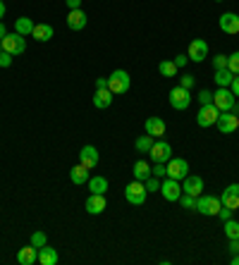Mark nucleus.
I'll use <instances>...</instances> for the list:
<instances>
[{
  "instance_id": "nucleus-35",
  "label": "nucleus",
  "mask_w": 239,
  "mask_h": 265,
  "mask_svg": "<svg viewBox=\"0 0 239 265\" xmlns=\"http://www.w3.org/2000/svg\"><path fill=\"white\" fill-rule=\"evenodd\" d=\"M143 184H146V191H158V189H160V180H158V177H153V174L143 182Z\"/></svg>"
},
{
  "instance_id": "nucleus-16",
  "label": "nucleus",
  "mask_w": 239,
  "mask_h": 265,
  "mask_svg": "<svg viewBox=\"0 0 239 265\" xmlns=\"http://www.w3.org/2000/svg\"><path fill=\"white\" fill-rule=\"evenodd\" d=\"M218 24H220V29H223L225 34H230V36L239 34V17L234 15V12H225V15L218 19Z\"/></svg>"
},
{
  "instance_id": "nucleus-14",
  "label": "nucleus",
  "mask_w": 239,
  "mask_h": 265,
  "mask_svg": "<svg viewBox=\"0 0 239 265\" xmlns=\"http://www.w3.org/2000/svg\"><path fill=\"white\" fill-rule=\"evenodd\" d=\"M220 203H223L225 208L237 211L239 208V184H230V187L225 189L223 196H220Z\"/></svg>"
},
{
  "instance_id": "nucleus-41",
  "label": "nucleus",
  "mask_w": 239,
  "mask_h": 265,
  "mask_svg": "<svg viewBox=\"0 0 239 265\" xmlns=\"http://www.w3.org/2000/svg\"><path fill=\"white\" fill-rule=\"evenodd\" d=\"M180 86H184V89H191V86H194V77H191V74H182V81H180Z\"/></svg>"
},
{
  "instance_id": "nucleus-44",
  "label": "nucleus",
  "mask_w": 239,
  "mask_h": 265,
  "mask_svg": "<svg viewBox=\"0 0 239 265\" xmlns=\"http://www.w3.org/2000/svg\"><path fill=\"white\" fill-rule=\"evenodd\" d=\"M230 89H232V94H234V96H239V74H237V77H234V79H232Z\"/></svg>"
},
{
  "instance_id": "nucleus-10",
  "label": "nucleus",
  "mask_w": 239,
  "mask_h": 265,
  "mask_svg": "<svg viewBox=\"0 0 239 265\" xmlns=\"http://www.w3.org/2000/svg\"><path fill=\"white\" fill-rule=\"evenodd\" d=\"M215 127H218L223 134H234L239 129V115H232V110L230 112H220Z\"/></svg>"
},
{
  "instance_id": "nucleus-39",
  "label": "nucleus",
  "mask_w": 239,
  "mask_h": 265,
  "mask_svg": "<svg viewBox=\"0 0 239 265\" xmlns=\"http://www.w3.org/2000/svg\"><path fill=\"white\" fill-rule=\"evenodd\" d=\"M12 57H15V55H10L3 50V53H0V67H10V65H12Z\"/></svg>"
},
{
  "instance_id": "nucleus-25",
  "label": "nucleus",
  "mask_w": 239,
  "mask_h": 265,
  "mask_svg": "<svg viewBox=\"0 0 239 265\" xmlns=\"http://www.w3.org/2000/svg\"><path fill=\"white\" fill-rule=\"evenodd\" d=\"M86 184H88V191H91V194H105V191H108V180L101 177V174H98V177H91Z\"/></svg>"
},
{
  "instance_id": "nucleus-26",
  "label": "nucleus",
  "mask_w": 239,
  "mask_h": 265,
  "mask_svg": "<svg viewBox=\"0 0 239 265\" xmlns=\"http://www.w3.org/2000/svg\"><path fill=\"white\" fill-rule=\"evenodd\" d=\"M34 26H36V24H34L32 19H29V17H19V19L15 22V32H17V34H22V36H32Z\"/></svg>"
},
{
  "instance_id": "nucleus-48",
  "label": "nucleus",
  "mask_w": 239,
  "mask_h": 265,
  "mask_svg": "<svg viewBox=\"0 0 239 265\" xmlns=\"http://www.w3.org/2000/svg\"><path fill=\"white\" fill-rule=\"evenodd\" d=\"M3 17H5V3L0 0V19H3Z\"/></svg>"
},
{
  "instance_id": "nucleus-4",
  "label": "nucleus",
  "mask_w": 239,
  "mask_h": 265,
  "mask_svg": "<svg viewBox=\"0 0 239 265\" xmlns=\"http://www.w3.org/2000/svg\"><path fill=\"white\" fill-rule=\"evenodd\" d=\"M146 196H148L146 184L139 182V180H134L132 184H127V189H125V198H127L132 205H141V203L146 201Z\"/></svg>"
},
{
  "instance_id": "nucleus-2",
  "label": "nucleus",
  "mask_w": 239,
  "mask_h": 265,
  "mask_svg": "<svg viewBox=\"0 0 239 265\" xmlns=\"http://www.w3.org/2000/svg\"><path fill=\"white\" fill-rule=\"evenodd\" d=\"M234 98H237V96L232 94V89L220 86V89L213 94V105L220 110V112H230V110L234 108Z\"/></svg>"
},
{
  "instance_id": "nucleus-29",
  "label": "nucleus",
  "mask_w": 239,
  "mask_h": 265,
  "mask_svg": "<svg viewBox=\"0 0 239 265\" xmlns=\"http://www.w3.org/2000/svg\"><path fill=\"white\" fill-rule=\"evenodd\" d=\"M232 79H234V74H232L227 67H225V70H215V81H218V86H230Z\"/></svg>"
},
{
  "instance_id": "nucleus-11",
  "label": "nucleus",
  "mask_w": 239,
  "mask_h": 265,
  "mask_svg": "<svg viewBox=\"0 0 239 265\" xmlns=\"http://www.w3.org/2000/svg\"><path fill=\"white\" fill-rule=\"evenodd\" d=\"M187 55H189L191 63H203L208 57V43L203 39H194L189 43V53Z\"/></svg>"
},
{
  "instance_id": "nucleus-28",
  "label": "nucleus",
  "mask_w": 239,
  "mask_h": 265,
  "mask_svg": "<svg viewBox=\"0 0 239 265\" xmlns=\"http://www.w3.org/2000/svg\"><path fill=\"white\" fill-rule=\"evenodd\" d=\"M153 136L151 134H143V136H139V139H136V151H139V153H148V151H151V146H153Z\"/></svg>"
},
{
  "instance_id": "nucleus-23",
  "label": "nucleus",
  "mask_w": 239,
  "mask_h": 265,
  "mask_svg": "<svg viewBox=\"0 0 239 265\" xmlns=\"http://www.w3.org/2000/svg\"><path fill=\"white\" fill-rule=\"evenodd\" d=\"M57 260H60L57 251H55V249H50L48 244L39 249V263H41V265H55Z\"/></svg>"
},
{
  "instance_id": "nucleus-21",
  "label": "nucleus",
  "mask_w": 239,
  "mask_h": 265,
  "mask_svg": "<svg viewBox=\"0 0 239 265\" xmlns=\"http://www.w3.org/2000/svg\"><path fill=\"white\" fill-rule=\"evenodd\" d=\"M91 170H86L84 165H74L70 170V180H72V184H77V187H81V184H86L88 180H91V174H88Z\"/></svg>"
},
{
  "instance_id": "nucleus-49",
  "label": "nucleus",
  "mask_w": 239,
  "mask_h": 265,
  "mask_svg": "<svg viewBox=\"0 0 239 265\" xmlns=\"http://www.w3.org/2000/svg\"><path fill=\"white\" fill-rule=\"evenodd\" d=\"M232 265H239V253H232Z\"/></svg>"
},
{
  "instance_id": "nucleus-33",
  "label": "nucleus",
  "mask_w": 239,
  "mask_h": 265,
  "mask_svg": "<svg viewBox=\"0 0 239 265\" xmlns=\"http://www.w3.org/2000/svg\"><path fill=\"white\" fill-rule=\"evenodd\" d=\"M227 70H230L232 74H239V50L227 55Z\"/></svg>"
},
{
  "instance_id": "nucleus-18",
  "label": "nucleus",
  "mask_w": 239,
  "mask_h": 265,
  "mask_svg": "<svg viewBox=\"0 0 239 265\" xmlns=\"http://www.w3.org/2000/svg\"><path fill=\"white\" fill-rule=\"evenodd\" d=\"M84 205H86V213H91V215L103 213L105 205H108V203H105V194H91L86 198V203H84Z\"/></svg>"
},
{
  "instance_id": "nucleus-43",
  "label": "nucleus",
  "mask_w": 239,
  "mask_h": 265,
  "mask_svg": "<svg viewBox=\"0 0 239 265\" xmlns=\"http://www.w3.org/2000/svg\"><path fill=\"white\" fill-rule=\"evenodd\" d=\"M70 10H81V0H65Z\"/></svg>"
},
{
  "instance_id": "nucleus-20",
  "label": "nucleus",
  "mask_w": 239,
  "mask_h": 265,
  "mask_svg": "<svg viewBox=\"0 0 239 265\" xmlns=\"http://www.w3.org/2000/svg\"><path fill=\"white\" fill-rule=\"evenodd\" d=\"M39 260V249L36 246H24V249H19V253H17V263L19 265H34Z\"/></svg>"
},
{
  "instance_id": "nucleus-27",
  "label": "nucleus",
  "mask_w": 239,
  "mask_h": 265,
  "mask_svg": "<svg viewBox=\"0 0 239 265\" xmlns=\"http://www.w3.org/2000/svg\"><path fill=\"white\" fill-rule=\"evenodd\" d=\"M148 177H151V167H148V163H143V160H136V163H134V180L146 182Z\"/></svg>"
},
{
  "instance_id": "nucleus-1",
  "label": "nucleus",
  "mask_w": 239,
  "mask_h": 265,
  "mask_svg": "<svg viewBox=\"0 0 239 265\" xmlns=\"http://www.w3.org/2000/svg\"><path fill=\"white\" fill-rule=\"evenodd\" d=\"M129 86H132V81H129V74L125 70H115L110 77H108V89L112 91V96L127 94Z\"/></svg>"
},
{
  "instance_id": "nucleus-12",
  "label": "nucleus",
  "mask_w": 239,
  "mask_h": 265,
  "mask_svg": "<svg viewBox=\"0 0 239 265\" xmlns=\"http://www.w3.org/2000/svg\"><path fill=\"white\" fill-rule=\"evenodd\" d=\"M160 194L165 196V201H180V196H182V184L177 180H170V177H167L165 182H160Z\"/></svg>"
},
{
  "instance_id": "nucleus-8",
  "label": "nucleus",
  "mask_w": 239,
  "mask_h": 265,
  "mask_svg": "<svg viewBox=\"0 0 239 265\" xmlns=\"http://www.w3.org/2000/svg\"><path fill=\"white\" fill-rule=\"evenodd\" d=\"M218 117H220V110L215 108L213 103H208V105H201L199 115H196V125L206 129V127H211V125L218 122Z\"/></svg>"
},
{
  "instance_id": "nucleus-13",
  "label": "nucleus",
  "mask_w": 239,
  "mask_h": 265,
  "mask_svg": "<svg viewBox=\"0 0 239 265\" xmlns=\"http://www.w3.org/2000/svg\"><path fill=\"white\" fill-rule=\"evenodd\" d=\"M98 160H101V156H98V151L94 149V146H84L79 153V163L86 167V170H96L98 167Z\"/></svg>"
},
{
  "instance_id": "nucleus-40",
  "label": "nucleus",
  "mask_w": 239,
  "mask_h": 265,
  "mask_svg": "<svg viewBox=\"0 0 239 265\" xmlns=\"http://www.w3.org/2000/svg\"><path fill=\"white\" fill-rule=\"evenodd\" d=\"M218 218L223 220V222H225V220H230L232 218V208H225V205H223V208L218 211Z\"/></svg>"
},
{
  "instance_id": "nucleus-38",
  "label": "nucleus",
  "mask_w": 239,
  "mask_h": 265,
  "mask_svg": "<svg viewBox=\"0 0 239 265\" xmlns=\"http://www.w3.org/2000/svg\"><path fill=\"white\" fill-rule=\"evenodd\" d=\"M199 103H201V105H208V103H213V94L203 89V91L199 94Z\"/></svg>"
},
{
  "instance_id": "nucleus-34",
  "label": "nucleus",
  "mask_w": 239,
  "mask_h": 265,
  "mask_svg": "<svg viewBox=\"0 0 239 265\" xmlns=\"http://www.w3.org/2000/svg\"><path fill=\"white\" fill-rule=\"evenodd\" d=\"M48 239H46V234L43 232H34L32 234V246H36V249H41V246H46Z\"/></svg>"
},
{
  "instance_id": "nucleus-36",
  "label": "nucleus",
  "mask_w": 239,
  "mask_h": 265,
  "mask_svg": "<svg viewBox=\"0 0 239 265\" xmlns=\"http://www.w3.org/2000/svg\"><path fill=\"white\" fill-rule=\"evenodd\" d=\"M213 67H215V70H225V67H227V55H215V57H213Z\"/></svg>"
},
{
  "instance_id": "nucleus-37",
  "label": "nucleus",
  "mask_w": 239,
  "mask_h": 265,
  "mask_svg": "<svg viewBox=\"0 0 239 265\" xmlns=\"http://www.w3.org/2000/svg\"><path fill=\"white\" fill-rule=\"evenodd\" d=\"M151 174L160 180V177H165V174H167V167H163V163H156V165L151 167Z\"/></svg>"
},
{
  "instance_id": "nucleus-7",
  "label": "nucleus",
  "mask_w": 239,
  "mask_h": 265,
  "mask_svg": "<svg viewBox=\"0 0 239 265\" xmlns=\"http://www.w3.org/2000/svg\"><path fill=\"white\" fill-rule=\"evenodd\" d=\"M189 174V163L184 160V158H170L167 160V177L170 180H184Z\"/></svg>"
},
{
  "instance_id": "nucleus-47",
  "label": "nucleus",
  "mask_w": 239,
  "mask_h": 265,
  "mask_svg": "<svg viewBox=\"0 0 239 265\" xmlns=\"http://www.w3.org/2000/svg\"><path fill=\"white\" fill-rule=\"evenodd\" d=\"M5 36H8V29H5V24L0 22V39H5Z\"/></svg>"
},
{
  "instance_id": "nucleus-45",
  "label": "nucleus",
  "mask_w": 239,
  "mask_h": 265,
  "mask_svg": "<svg viewBox=\"0 0 239 265\" xmlns=\"http://www.w3.org/2000/svg\"><path fill=\"white\" fill-rule=\"evenodd\" d=\"M230 253H239V239H230Z\"/></svg>"
},
{
  "instance_id": "nucleus-19",
  "label": "nucleus",
  "mask_w": 239,
  "mask_h": 265,
  "mask_svg": "<svg viewBox=\"0 0 239 265\" xmlns=\"http://www.w3.org/2000/svg\"><path fill=\"white\" fill-rule=\"evenodd\" d=\"M86 15H84V10H70V15H67V26H70L72 32H81L84 26H86Z\"/></svg>"
},
{
  "instance_id": "nucleus-52",
  "label": "nucleus",
  "mask_w": 239,
  "mask_h": 265,
  "mask_svg": "<svg viewBox=\"0 0 239 265\" xmlns=\"http://www.w3.org/2000/svg\"><path fill=\"white\" fill-rule=\"evenodd\" d=\"M215 3H223V0H215Z\"/></svg>"
},
{
  "instance_id": "nucleus-15",
  "label": "nucleus",
  "mask_w": 239,
  "mask_h": 265,
  "mask_svg": "<svg viewBox=\"0 0 239 265\" xmlns=\"http://www.w3.org/2000/svg\"><path fill=\"white\" fill-rule=\"evenodd\" d=\"M182 191L189 196H201V191H203V180H201L199 174H187V177H184V184H182Z\"/></svg>"
},
{
  "instance_id": "nucleus-32",
  "label": "nucleus",
  "mask_w": 239,
  "mask_h": 265,
  "mask_svg": "<svg viewBox=\"0 0 239 265\" xmlns=\"http://www.w3.org/2000/svg\"><path fill=\"white\" fill-rule=\"evenodd\" d=\"M180 203H182V208H187V211H196V196H189V194H184L182 191Z\"/></svg>"
},
{
  "instance_id": "nucleus-42",
  "label": "nucleus",
  "mask_w": 239,
  "mask_h": 265,
  "mask_svg": "<svg viewBox=\"0 0 239 265\" xmlns=\"http://www.w3.org/2000/svg\"><path fill=\"white\" fill-rule=\"evenodd\" d=\"M172 63H175V65H177V70H180V67H184V65L189 63V55H177Z\"/></svg>"
},
{
  "instance_id": "nucleus-9",
  "label": "nucleus",
  "mask_w": 239,
  "mask_h": 265,
  "mask_svg": "<svg viewBox=\"0 0 239 265\" xmlns=\"http://www.w3.org/2000/svg\"><path fill=\"white\" fill-rule=\"evenodd\" d=\"M191 103V96H189V89H184V86H175L172 91H170V105L175 110H187Z\"/></svg>"
},
{
  "instance_id": "nucleus-24",
  "label": "nucleus",
  "mask_w": 239,
  "mask_h": 265,
  "mask_svg": "<svg viewBox=\"0 0 239 265\" xmlns=\"http://www.w3.org/2000/svg\"><path fill=\"white\" fill-rule=\"evenodd\" d=\"M32 36L39 41V43H46V41L53 39V26H50V24H36Z\"/></svg>"
},
{
  "instance_id": "nucleus-31",
  "label": "nucleus",
  "mask_w": 239,
  "mask_h": 265,
  "mask_svg": "<svg viewBox=\"0 0 239 265\" xmlns=\"http://www.w3.org/2000/svg\"><path fill=\"white\" fill-rule=\"evenodd\" d=\"M225 234H227V239H239V222L234 220H225Z\"/></svg>"
},
{
  "instance_id": "nucleus-50",
  "label": "nucleus",
  "mask_w": 239,
  "mask_h": 265,
  "mask_svg": "<svg viewBox=\"0 0 239 265\" xmlns=\"http://www.w3.org/2000/svg\"><path fill=\"white\" fill-rule=\"evenodd\" d=\"M232 112H237V115H239V103H234V108H232Z\"/></svg>"
},
{
  "instance_id": "nucleus-6",
  "label": "nucleus",
  "mask_w": 239,
  "mask_h": 265,
  "mask_svg": "<svg viewBox=\"0 0 239 265\" xmlns=\"http://www.w3.org/2000/svg\"><path fill=\"white\" fill-rule=\"evenodd\" d=\"M148 156H151L153 163H167V160L172 158V146H170L167 141H163V139L153 141L151 151H148Z\"/></svg>"
},
{
  "instance_id": "nucleus-30",
  "label": "nucleus",
  "mask_w": 239,
  "mask_h": 265,
  "mask_svg": "<svg viewBox=\"0 0 239 265\" xmlns=\"http://www.w3.org/2000/svg\"><path fill=\"white\" fill-rule=\"evenodd\" d=\"M158 70L163 77H177V65L172 63V60H163V63L158 65Z\"/></svg>"
},
{
  "instance_id": "nucleus-46",
  "label": "nucleus",
  "mask_w": 239,
  "mask_h": 265,
  "mask_svg": "<svg viewBox=\"0 0 239 265\" xmlns=\"http://www.w3.org/2000/svg\"><path fill=\"white\" fill-rule=\"evenodd\" d=\"M96 89H108V77H105V79H96Z\"/></svg>"
},
{
  "instance_id": "nucleus-3",
  "label": "nucleus",
  "mask_w": 239,
  "mask_h": 265,
  "mask_svg": "<svg viewBox=\"0 0 239 265\" xmlns=\"http://www.w3.org/2000/svg\"><path fill=\"white\" fill-rule=\"evenodd\" d=\"M0 43H3V50L10 55H24V50H26V41H24L22 34H8L5 39H0Z\"/></svg>"
},
{
  "instance_id": "nucleus-5",
  "label": "nucleus",
  "mask_w": 239,
  "mask_h": 265,
  "mask_svg": "<svg viewBox=\"0 0 239 265\" xmlns=\"http://www.w3.org/2000/svg\"><path fill=\"white\" fill-rule=\"evenodd\" d=\"M220 208H223L220 198H215V196H196V213H201V215H218Z\"/></svg>"
},
{
  "instance_id": "nucleus-22",
  "label": "nucleus",
  "mask_w": 239,
  "mask_h": 265,
  "mask_svg": "<svg viewBox=\"0 0 239 265\" xmlns=\"http://www.w3.org/2000/svg\"><path fill=\"white\" fill-rule=\"evenodd\" d=\"M112 103V91L110 89H96V94H94V105L98 110H103L108 108Z\"/></svg>"
},
{
  "instance_id": "nucleus-51",
  "label": "nucleus",
  "mask_w": 239,
  "mask_h": 265,
  "mask_svg": "<svg viewBox=\"0 0 239 265\" xmlns=\"http://www.w3.org/2000/svg\"><path fill=\"white\" fill-rule=\"evenodd\" d=\"M0 53H3V43H0Z\"/></svg>"
},
{
  "instance_id": "nucleus-17",
  "label": "nucleus",
  "mask_w": 239,
  "mask_h": 265,
  "mask_svg": "<svg viewBox=\"0 0 239 265\" xmlns=\"http://www.w3.org/2000/svg\"><path fill=\"white\" fill-rule=\"evenodd\" d=\"M146 134H151L153 139H163V136H165V120H160V117H148V120H146Z\"/></svg>"
}]
</instances>
